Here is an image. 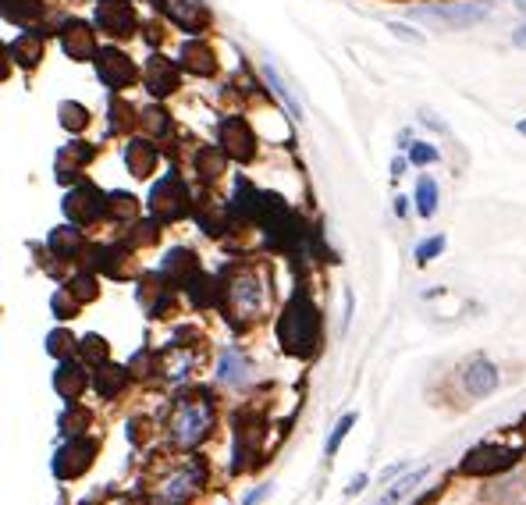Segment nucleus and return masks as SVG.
<instances>
[{
	"label": "nucleus",
	"mask_w": 526,
	"mask_h": 505,
	"mask_svg": "<svg viewBox=\"0 0 526 505\" xmlns=\"http://www.w3.org/2000/svg\"><path fill=\"white\" fill-rule=\"evenodd\" d=\"M317 331H320V321L313 303L306 296H295L278 324V335L281 342H285V349L288 353H310L313 345H317Z\"/></svg>",
	"instance_id": "obj_1"
},
{
	"label": "nucleus",
	"mask_w": 526,
	"mask_h": 505,
	"mask_svg": "<svg viewBox=\"0 0 526 505\" xmlns=\"http://www.w3.org/2000/svg\"><path fill=\"white\" fill-rule=\"evenodd\" d=\"M210 420H214V409H210V402L203 399V395H196V399L178 402L171 431H175V438L182 441V445H196V441L210 431Z\"/></svg>",
	"instance_id": "obj_2"
},
{
	"label": "nucleus",
	"mask_w": 526,
	"mask_h": 505,
	"mask_svg": "<svg viewBox=\"0 0 526 505\" xmlns=\"http://www.w3.org/2000/svg\"><path fill=\"white\" fill-rule=\"evenodd\" d=\"M491 15V4L487 0H473V4H441V8H423L416 11V18H431V22H441L448 29H463V25L484 22Z\"/></svg>",
	"instance_id": "obj_3"
},
{
	"label": "nucleus",
	"mask_w": 526,
	"mask_h": 505,
	"mask_svg": "<svg viewBox=\"0 0 526 505\" xmlns=\"http://www.w3.org/2000/svg\"><path fill=\"white\" fill-rule=\"evenodd\" d=\"M217 146H221V153L235 157V161H253L256 136L242 118H224L221 125H217Z\"/></svg>",
	"instance_id": "obj_4"
},
{
	"label": "nucleus",
	"mask_w": 526,
	"mask_h": 505,
	"mask_svg": "<svg viewBox=\"0 0 526 505\" xmlns=\"http://www.w3.org/2000/svg\"><path fill=\"white\" fill-rule=\"evenodd\" d=\"M96 25H100V33L125 40L136 29V11L128 0H96Z\"/></svg>",
	"instance_id": "obj_5"
},
{
	"label": "nucleus",
	"mask_w": 526,
	"mask_h": 505,
	"mask_svg": "<svg viewBox=\"0 0 526 505\" xmlns=\"http://www.w3.org/2000/svg\"><path fill=\"white\" fill-rule=\"evenodd\" d=\"M189 210V193H185V185L178 175H168L160 178L157 189H153V214L164 217V221H175Z\"/></svg>",
	"instance_id": "obj_6"
},
{
	"label": "nucleus",
	"mask_w": 526,
	"mask_h": 505,
	"mask_svg": "<svg viewBox=\"0 0 526 505\" xmlns=\"http://www.w3.org/2000/svg\"><path fill=\"white\" fill-rule=\"evenodd\" d=\"M96 75H100V82H104L107 89H125L128 82L136 79V65L128 61V54L107 47L96 54Z\"/></svg>",
	"instance_id": "obj_7"
},
{
	"label": "nucleus",
	"mask_w": 526,
	"mask_h": 505,
	"mask_svg": "<svg viewBox=\"0 0 526 505\" xmlns=\"http://www.w3.org/2000/svg\"><path fill=\"white\" fill-rule=\"evenodd\" d=\"M519 459V449H498V445H480L466 456L463 470L466 473H495V470H505Z\"/></svg>",
	"instance_id": "obj_8"
},
{
	"label": "nucleus",
	"mask_w": 526,
	"mask_h": 505,
	"mask_svg": "<svg viewBox=\"0 0 526 505\" xmlns=\"http://www.w3.org/2000/svg\"><path fill=\"white\" fill-rule=\"evenodd\" d=\"M61 43L64 50L75 57V61H96L100 47H96V33L89 29L86 22H68L61 29Z\"/></svg>",
	"instance_id": "obj_9"
},
{
	"label": "nucleus",
	"mask_w": 526,
	"mask_h": 505,
	"mask_svg": "<svg viewBox=\"0 0 526 505\" xmlns=\"http://www.w3.org/2000/svg\"><path fill=\"white\" fill-rule=\"evenodd\" d=\"M64 210H68L72 221L89 225V221L100 217V210H104V196H100V189H93V185H79V189H72V196H68Z\"/></svg>",
	"instance_id": "obj_10"
},
{
	"label": "nucleus",
	"mask_w": 526,
	"mask_h": 505,
	"mask_svg": "<svg viewBox=\"0 0 526 505\" xmlns=\"http://www.w3.org/2000/svg\"><path fill=\"white\" fill-rule=\"evenodd\" d=\"M200 481H203V470L189 459V463L178 466V470L171 473L168 481L160 484L157 491H160V498H164V502H182L185 495H192V488H196Z\"/></svg>",
	"instance_id": "obj_11"
},
{
	"label": "nucleus",
	"mask_w": 526,
	"mask_h": 505,
	"mask_svg": "<svg viewBox=\"0 0 526 505\" xmlns=\"http://www.w3.org/2000/svg\"><path fill=\"white\" fill-rule=\"evenodd\" d=\"M146 89H150L153 97H168L178 89V68L171 65L168 57H150L146 61Z\"/></svg>",
	"instance_id": "obj_12"
},
{
	"label": "nucleus",
	"mask_w": 526,
	"mask_h": 505,
	"mask_svg": "<svg viewBox=\"0 0 526 505\" xmlns=\"http://www.w3.org/2000/svg\"><path fill=\"white\" fill-rule=\"evenodd\" d=\"M160 11H164L171 22L182 25L185 33H200L203 22H207V11H203V4H196V0H160Z\"/></svg>",
	"instance_id": "obj_13"
},
{
	"label": "nucleus",
	"mask_w": 526,
	"mask_h": 505,
	"mask_svg": "<svg viewBox=\"0 0 526 505\" xmlns=\"http://www.w3.org/2000/svg\"><path fill=\"white\" fill-rule=\"evenodd\" d=\"M466 388L470 395H491L498 388V367H491L487 360H473L466 367Z\"/></svg>",
	"instance_id": "obj_14"
},
{
	"label": "nucleus",
	"mask_w": 526,
	"mask_h": 505,
	"mask_svg": "<svg viewBox=\"0 0 526 505\" xmlns=\"http://www.w3.org/2000/svg\"><path fill=\"white\" fill-rule=\"evenodd\" d=\"M182 65L189 68V72H196V75H210L217 68L214 50H210L203 40H189L182 47Z\"/></svg>",
	"instance_id": "obj_15"
},
{
	"label": "nucleus",
	"mask_w": 526,
	"mask_h": 505,
	"mask_svg": "<svg viewBox=\"0 0 526 505\" xmlns=\"http://www.w3.org/2000/svg\"><path fill=\"white\" fill-rule=\"evenodd\" d=\"M125 161H128V168H132V175L146 178L153 168H157V146H150V143H143V139H136V143L125 146Z\"/></svg>",
	"instance_id": "obj_16"
},
{
	"label": "nucleus",
	"mask_w": 526,
	"mask_h": 505,
	"mask_svg": "<svg viewBox=\"0 0 526 505\" xmlns=\"http://www.w3.org/2000/svg\"><path fill=\"white\" fill-rule=\"evenodd\" d=\"M11 57H15L18 65L32 68L43 57V36L40 33H22L15 43H11Z\"/></svg>",
	"instance_id": "obj_17"
},
{
	"label": "nucleus",
	"mask_w": 526,
	"mask_h": 505,
	"mask_svg": "<svg viewBox=\"0 0 526 505\" xmlns=\"http://www.w3.org/2000/svg\"><path fill=\"white\" fill-rule=\"evenodd\" d=\"M263 79L271 82V89H274V97L281 100V104L288 107V114H292V118H303V107L295 104V97L292 93H288V86L285 82H281V75H278V68L271 65V61H263Z\"/></svg>",
	"instance_id": "obj_18"
},
{
	"label": "nucleus",
	"mask_w": 526,
	"mask_h": 505,
	"mask_svg": "<svg viewBox=\"0 0 526 505\" xmlns=\"http://www.w3.org/2000/svg\"><path fill=\"white\" fill-rule=\"evenodd\" d=\"M423 477H427V470L406 473V477H402V481H395V484H391V491H388V495H381V498H377L374 505H395V502H402V498H406L409 491H413L416 484L423 481Z\"/></svg>",
	"instance_id": "obj_19"
},
{
	"label": "nucleus",
	"mask_w": 526,
	"mask_h": 505,
	"mask_svg": "<svg viewBox=\"0 0 526 505\" xmlns=\"http://www.w3.org/2000/svg\"><path fill=\"white\" fill-rule=\"evenodd\" d=\"M40 11L43 0H4V15L15 22H32V18H40Z\"/></svg>",
	"instance_id": "obj_20"
},
{
	"label": "nucleus",
	"mask_w": 526,
	"mask_h": 505,
	"mask_svg": "<svg viewBox=\"0 0 526 505\" xmlns=\"http://www.w3.org/2000/svg\"><path fill=\"white\" fill-rule=\"evenodd\" d=\"M217 374H221V381H228V385H242V381L249 377V367L246 363H239V356L235 353H224L221 370H217Z\"/></svg>",
	"instance_id": "obj_21"
},
{
	"label": "nucleus",
	"mask_w": 526,
	"mask_h": 505,
	"mask_svg": "<svg viewBox=\"0 0 526 505\" xmlns=\"http://www.w3.org/2000/svg\"><path fill=\"white\" fill-rule=\"evenodd\" d=\"M416 203H420L423 217H431L434 210H438V185H434L431 178H420V185H416Z\"/></svg>",
	"instance_id": "obj_22"
},
{
	"label": "nucleus",
	"mask_w": 526,
	"mask_h": 505,
	"mask_svg": "<svg viewBox=\"0 0 526 505\" xmlns=\"http://www.w3.org/2000/svg\"><path fill=\"white\" fill-rule=\"evenodd\" d=\"M232 296H235V303H239V310H242V313H253L256 306H260V292H256L253 281H246V285H242V281H239V285H235V289H232Z\"/></svg>",
	"instance_id": "obj_23"
},
{
	"label": "nucleus",
	"mask_w": 526,
	"mask_h": 505,
	"mask_svg": "<svg viewBox=\"0 0 526 505\" xmlns=\"http://www.w3.org/2000/svg\"><path fill=\"white\" fill-rule=\"evenodd\" d=\"M61 121H64V129H72V132H82L86 129V107L79 104H61Z\"/></svg>",
	"instance_id": "obj_24"
},
{
	"label": "nucleus",
	"mask_w": 526,
	"mask_h": 505,
	"mask_svg": "<svg viewBox=\"0 0 526 505\" xmlns=\"http://www.w3.org/2000/svg\"><path fill=\"white\" fill-rule=\"evenodd\" d=\"M196 168H200V175L207 178H217L221 175V168H224V161H221V153H214V150H203L200 157H196Z\"/></svg>",
	"instance_id": "obj_25"
},
{
	"label": "nucleus",
	"mask_w": 526,
	"mask_h": 505,
	"mask_svg": "<svg viewBox=\"0 0 526 505\" xmlns=\"http://www.w3.org/2000/svg\"><path fill=\"white\" fill-rule=\"evenodd\" d=\"M356 424V413H345L342 420H338V427H335V434H331V441H327V456L331 452H338V445H342V438L349 434V427Z\"/></svg>",
	"instance_id": "obj_26"
},
{
	"label": "nucleus",
	"mask_w": 526,
	"mask_h": 505,
	"mask_svg": "<svg viewBox=\"0 0 526 505\" xmlns=\"http://www.w3.org/2000/svg\"><path fill=\"white\" fill-rule=\"evenodd\" d=\"M409 161L413 164H434L438 161V150L427 143H413V150H409Z\"/></svg>",
	"instance_id": "obj_27"
},
{
	"label": "nucleus",
	"mask_w": 526,
	"mask_h": 505,
	"mask_svg": "<svg viewBox=\"0 0 526 505\" xmlns=\"http://www.w3.org/2000/svg\"><path fill=\"white\" fill-rule=\"evenodd\" d=\"M441 249H445V239H441V235H434V239H427L420 249H416V260H420V264H427L431 257H438Z\"/></svg>",
	"instance_id": "obj_28"
},
{
	"label": "nucleus",
	"mask_w": 526,
	"mask_h": 505,
	"mask_svg": "<svg viewBox=\"0 0 526 505\" xmlns=\"http://www.w3.org/2000/svg\"><path fill=\"white\" fill-rule=\"evenodd\" d=\"M143 118H146V129H150V132H168V114L157 111V107H153V111H146Z\"/></svg>",
	"instance_id": "obj_29"
},
{
	"label": "nucleus",
	"mask_w": 526,
	"mask_h": 505,
	"mask_svg": "<svg viewBox=\"0 0 526 505\" xmlns=\"http://www.w3.org/2000/svg\"><path fill=\"white\" fill-rule=\"evenodd\" d=\"M391 33H399V36H402V40H413V43H423V36H420V33H409V29H406V25H402V22H391Z\"/></svg>",
	"instance_id": "obj_30"
},
{
	"label": "nucleus",
	"mask_w": 526,
	"mask_h": 505,
	"mask_svg": "<svg viewBox=\"0 0 526 505\" xmlns=\"http://www.w3.org/2000/svg\"><path fill=\"white\" fill-rule=\"evenodd\" d=\"M363 484H367V477H363V473H359L356 481H352V484H349V488H345V495H356V491H359V488H363Z\"/></svg>",
	"instance_id": "obj_31"
},
{
	"label": "nucleus",
	"mask_w": 526,
	"mask_h": 505,
	"mask_svg": "<svg viewBox=\"0 0 526 505\" xmlns=\"http://www.w3.org/2000/svg\"><path fill=\"white\" fill-rule=\"evenodd\" d=\"M512 43H516V47H526V25H523V29H516V36H512Z\"/></svg>",
	"instance_id": "obj_32"
},
{
	"label": "nucleus",
	"mask_w": 526,
	"mask_h": 505,
	"mask_svg": "<svg viewBox=\"0 0 526 505\" xmlns=\"http://www.w3.org/2000/svg\"><path fill=\"white\" fill-rule=\"evenodd\" d=\"M516 8H519V11H526V0H516Z\"/></svg>",
	"instance_id": "obj_33"
}]
</instances>
